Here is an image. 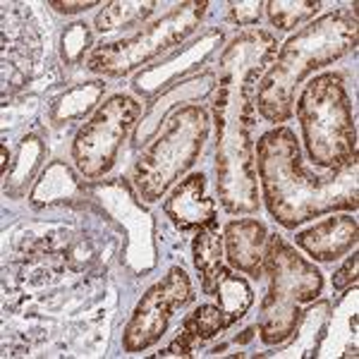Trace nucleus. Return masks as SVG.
Returning <instances> with one entry per match:
<instances>
[{"label": "nucleus", "instance_id": "nucleus-1", "mask_svg": "<svg viewBox=\"0 0 359 359\" xmlns=\"http://www.w3.org/2000/svg\"><path fill=\"white\" fill-rule=\"evenodd\" d=\"M276 36L264 29L242 32L225 46L218 60V84L213 96L216 120L218 196L228 213L259 211L254 125L257 84L276 57Z\"/></svg>", "mask_w": 359, "mask_h": 359}, {"label": "nucleus", "instance_id": "nucleus-2", "mask_svg": "<svg viewBox=\"0 0 359 359\" xmlns=\"http://www.w3.org/2000/svg\"><path fill=\"white\" fill-rule=\"evenodd\" d=\"M257 172L269 213L278 225L294 230L311 218L357 208V165L314 175L302 163V149L285 125L269 130L254 147Z\"/></svg>", "mask_w": 359, "mask_h": 359}, {"label": "nucleus", "instance_id": "nucleus-3", "mask_svg": "<svg viewBox=\"0 0 359 359\" xmlns=\"http://www.w3.org/2000/svg\"><path fill=\"white\" fill-rule=\"evenodd\" d=\"M357 3L352 10L338 8L309 22L280 48L273 65L264 72L257 89V108L273 125L292 115L294 94L314 69L333 65L357 46Z\"/></svg>", "mask_w": 359, "mask_h": 359}, {"label": "nucleus", "instance_id": "nucleus-4", "mask_svg": "<svg viewBox=\"0 0 359 359\" xmlns=\"http://www.w3.org/2000/svg\"><path fill=\"white\" fill-rule=\"evenodd\" d=\"M297 118L311 165L321 170H345L357 165L355 115L338 72L314 77L304 86L297 101Z\"/></svg>", "mask_w": 359, "mask_h": 359}, {"label": "nucleus", "instance_id": "nucleus-5", "mask_svg": "<svg viewBox=\"0 0 359 359\" xmlns=\"http://www.w3.org/2000/svg\"><path fill=\"white\" fill-rule=\"evenodd\" d=\"M264 273H269V294L262 304V333L264 345H280L292 338L302 311L299 306L309 304L323 290V276L311 262L299 257L292 245L280 235L269 237L266 247Z\"/></svg>", "mask_w": 359, "mask_h": 359}, {"label": "nucleus", "instance_id": "nucleus-6", "mask_svg": "<svg viewBox=\"0 0 359 359\" xmlns=\"http://www.w3.org/2000/svg\"><path fill=\"white\" fill-rule=\"evenodd\" d=\"M208 135V115L201 106L177 108L168 118L161 135L142 154L135 165V187L147 204L163 199V194L199 158Z\"/></svg>", "mask_w": 359, "mask_h": 359}, {"label": "nucleus", "instance_id": "nucleus-7", "mask_svg": "<svg viewBox=\"0 0 359 359\" xmlns=\"http://www.w3.org/2000/svg\"><path fill=\"white\" fill-rule=\"evenodd\" d=\"M208 3H180L158 22L137 32L130 39H120L113 43H103L94 48L86 60V69L101 77H125L137 67L147 65L154 57L168 53L182 43L189 34L199 27L201 17L206 15Z\"/></svg>", "mask_w": 359, "mask_h": 359}, {"label": "nucleus", "instance_id": "nucleus-8", "mask_svg": "<svg viewBox=\"0 0 359 359\" xmlns=\"http://www.w3.org/2000/svg\"><path fill=\"white\" fill-rule=\"evenodd\" d=\"M142 118V103L130 94H115L79 127L72 142L74 168L84 177H103L115 165L125 139Z\"/></svg>", "mask_w": 359, "mask_h": 359}, {"label": "nucleus", "instance_id": "nucleus-9", "mask_svg": "<svg viewBox=\"0 0 359 359\" xmlns=\"http://www.w3.org/2000/svg\"><path fill=\"white\" fill-rule=\"evenodd\" d=\"M187 302H192V285H189L184 269L175 266L168 271L163 280L149 287L137 302L123 333L125 352H144L147 347L158 343L172 314Z\"/></svg>", "mask_w": 359, "mask_h": 359}, {"label": "nucleus", "instance_id": "nucleus-10", "mask_svg": "<svg viewBox=\"0 0 359 359\" xmlns=\"http://www.w3.org/2000/svg\"><path fill=\"white\" fill-rule=\"evenodd\" d=\"M223 29L213 27L206 29L201 36H196L192 43L182 46L180 50H172L165 60H161L158 65L142 69L135 77V89L144 96L158 94L163 89H170L172 84H177L184 74L194 72L201 67V62L211 60L213 53L218 50V46L223 43Z\"/></svg>", "mask_w": 359, "mask_h": 359}, {"label": "nucleus", "instance_id": "nucleus-11", "mask_svg": "<svg viewBox=\"0 0 359 359\" xmlns=\"http://www.w3.org/2000/svg\"><path fill=\"white\" fill-rule=\"evenodd\" d=\"M216 84H218L216 72H201V74H194L192 79H184V82H177V84H172L170 89H165L154 103H149V108L144 111L142 120L137 123V130H135L137 147L149 144V139L156 135V130L161 127V123L175 113L172 108H175L177 103L201 101V98H206L213 89H216Z\"/></svg>", "mask_w": 359, "mask_h": 359}, {"label": "nucleus", "instance_id": "nucleus-12", "mask_svg": "<svg viewBox=\"0 0 359 359\" xmlns=\"http://www.w3.org/2000/svg\"><path fill=\"white\" fill-rule=\"evenodd\" d=\"M163 211L180 230H199L216 221L218 206L206 194V177L201 172H192L172 187Z\"/></svg>", "mask_w": 359, "mask_h": 359}, {"label": "nucleus", "instance_id": "nucleus-13", "mask_svg": "<svg viewBox=\"0 0 359 359\" xmlns=\"http://www.w3.org/2000/svg\"><path fill=\"white\" fill-rule=\"evenodd\" d=\"M225 257L228 264L240 273L252 278L264 276L266 264V247H269V233L266 225L257 218H242V221H230L225 228Z\"/></svg>", "mask_w": 359, "mask_h": 359}, {"label": "nucleus", "instance_id": "nucleus-14", "mask_svg": "<svg viewBox=\"0 0 359 359\" xmlns=\"http://www.w3.org/2000/svg\"><path fill=\"white\" fill-rule=\"evenodd\" d=\"M357 218H352L350 213H340V216L326 218V221L316 223L314 228L294 235V242L314 262H335V259H340L343 254L357 247Z\"/></svg>", "mask_w": 359, "mask_h": 359}, {"label": "nucleus", "instance_id": "nucleus-15", "mask_svg": "<svg viewBox=\"0 0 359 359\" xmlns=\"http://www.w3.org/2000/svg\"><path fill=\"white\" fill-rule=\"evenodd\" d=\"M194 266L201 273V290L211 294L223 273V237L218 233V223H208L196 230L194 237Z\"/></svg>", "mask_w": 359, "mask_h": 359}, {"label": "nucleus", "instance_id": "nucleus-16", "mask_svg": "<svg viewBox=\"0 0 359 359\" xmlns=\"http://www.w3.org/2000/svg\"><path fill=\"white\" fill-rule=\"evenodd\" d=\"M331 302H321L309 311H302L297 328H294V343L287 347V357H311L318 352L321 340L326 338V323Z\"/></svg>", "mask_w": 359, "mask_h": 359}, {"label": "nucleus", "instance_id": "nucleus-17", "mask_svg": "<svg viewBox=\"0 0 359 359\" xmlns=\"http://www.w3.org/2000/svg\"><path fill=\"white\" fill-rule=\"evenodd\" d=\"M158 3L149 0V3H132V0H115V3H108L101 13L96 15V29L101 34H111L118 32V29H132L142 22H147L149 17L156 13Z\"/></svg>", "mask_w": 359, "mask_h": 359}, {"label": "nucleus", "instance_id": "nucleus-18", "mask_svg": "<svg viewBox=\"0 0 359 359\" xmlns=\"http://www.w3.org/2000/svg\"><path fill=\"white\" fill-rule=\"evenodd\" d=\"M213 297H218L221 302V309L228 316V323L233 326L237 318H242L249 311V306L254 302V292L252 285L245 280V278L235 276L230 269H223L221 278H218V285L213 290Z\"/></svg>", "mask_w": 359, "mask_h": 359}, {"label": "nucleus", "instance_id": "nucleus-19", "mask_svg": "<svg viewBox=\"0 0 359 359\" xmlns=\"http://www.w3.org/2000/svg\"><path fill=\"white\" fill-rule=\"evenodd\" d=\"M106 91V82H84L74 89H69L65 96L53 106L50 111V120L55 125L69 123V120H79L98 103V98Z\"/></svg>", "mask_w": 359, "mask_h": 359}, {"label": "nucleus", "instance_id": "nucleus-20", "mask_svg": "<svg viewBox=\"0 0 359 359\" xmlns=\"http://www.w3.org/2000/svg\"><path fill=\"white\" fill-rule=\"evenodd\" d=\"M264 8L269 10V20L273 22V27L290 32V29L314 20L323 3H318V0H294V3L292 0H271Z\"/></svg>", "mask_w": 359, "mask_h": 359}, {"label": "nucleus", "instance_id": "nucleus-21", "mask_svg": "<svg viewBox=\"0 0 359 359\" xmlns=\"http://www.w3.org/2000/svg\"><path fill=\"white\" fill-rule=\"evenodd\" d=\"M196 340H208L213 335H218L225 328H230L228 316L218 304H201L184 318V326Z\"/></svg>", "mask_w": 359, "mask_h": 359}, {"label": "nucleus", "instance_id": "nucleus-22", "mask_svg": "<svg viewBox=\"0 0 359 359\" xmlns=\"http://www.w3.org/2000/svg\"><path fill=\"white\" fill-rule=\"evenodd\" d=\"M89 46H94V34H91L89 25H84V22L69 25L62 32V60H65V65H79Z\"/></svg>", "mask_w": 359, "mask_h": 359}, {"label": "nucleus", "instance_id": "nucleus-23", "mask_svg": "<svg viewBox=\"0 0 359 359\" xmlns=\"http://www.w3.org/2000/svg\"><path fill=\"white\" fill-rule=\"evenodd\" d=\"M266 3H259V0H247V3H230V17H233L235 25L240 27H249L257 25L262 20V10Z\"/></svg>", "mask_w": 359, "mask_h": 359}, {"label": "nucleus", "instance_id": "nucleus-24", "mask_svg": "<svg viewBox=\"0 0 359 359\" xmlns=\"http://www.w3.org/2000/svg\"><path fill=\"white\" fill-rule=\"evenodd\" d=\"M357 269H359V254L352 252V257H347V262L335 271L333 276V290H347L350 285L357 283Z\"/></svg>", "mask_w": 359, "mask_h": 359}, {"label": "nucleus", "instance_id": "nucleus-25", "mask_svg": "<svg viewBox=\"0 0 359 359\" xmlns=\"http://www.w3.org/2000/svg\"><path fill=\"white\" fill-rule=\"evenodd\" d=\"M98 0H74V3H62V0H53L50 8L60 15H79V13H86L89 8H96Z\"/></svg>", "mask_w": 359, "mask_h": 359}, {"label": "nucleus", "instance_id": "nucleus-26", "mask_svg": "<svg viewBox=\"0 0 359 359\" xmlns=\"http://www.w3.org/2000/svg\"><path fill=\"white\" fill-rule=\"evenodd\" d=\"M0 154H3V177H8V165H10V154H8V147L3 144V149H0Z\"/></svg>", "mask_w": 359, "mask_h": 359}]
</instances>
